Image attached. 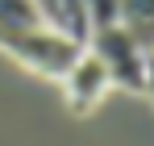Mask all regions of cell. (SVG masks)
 Segmentation results:
<instances>
[{
    "label": "cell",
    "instance_id": "obj_1",
    "mask_svg": "<svg viewBox=\"0 0 154 146\" xmlns=\"http://www.w3.org/2000/svg\"><path fill=\"white\" fill-rule=\"evenodd\" d=\"M0 50L8 59H17L21 67L46 75V79H63L88 46L75 42L71 33H63V29L38 25V29H21V33H0Z\"/></svg>",
    "mask_w": 154,
    "mask_h": 146
},
{
    "label": "cell",
    "instance_id": "obj_2",
    "mask_svg": "<svg viewBox=\"0 0 154 146\" xmlns=\"http://www.w3.org/2000/svg\"><path fill=\"white\" fill-rule=\"evenodd\" d=\"M88 54L100 59V67L108 71V84H121L129 92H142L146 88V50L125 33V25L96 29L88 38Z\"/></svg>",
    "mask_w": 154,
    "mask_h": 146
},
{
    "label": "cell",
    "instance_id": "obj_3",
    "mask_svg": "<svg viewBox=\"0 0 154 146\" xmlns=\"http://www.w3.org/2000/svg\"><path fill=\"white\" fill-rule=\"evenodd\" d=\"M63 88H67V104H71V113H92L112 84H108V71L100 67V59H92V54L83 50L79 63L63 75Z\"/></svg>",
    "mask_w": 154,
    "mask_h": 146
},
{
    "label": "cell",
    "instance_id": "obj_4",
    "mask_svg": "<svg viewBox=\"0 0 154 146\" xmlns=\"http://www.w3.org/2000/svg\"><path fill=\"white\" fill-rule=\"evenodd\" d=\"M117 25H125L129 38L154 54V0H117Z\"/></svg>",
    "mask_w": 154,
    "mask_h": 146
},
{
    "label": "cell",
    "instance_id": "obj_5",
    "mask_svg": "<svg viewBox=\"0 0 154 146\" xmlns=\"http://www.w3.org/2000/svg\"><path fill=\"white\" fill-rule=\"evenodd\" d=\"M38 25H46V17L33 0H0V33H21Z\"/></svg>",
    "mask_w": 154,
    "mask_h": 146
},
{
    "label": "cell",
    "instance_id": "obj_6",
    "mask_svg": "<svg viewBox=\"0 0 154 146\" xmlns=\"http://www.w3.org/2000/svg\"><path fill=\"white\" fill-rule=\"evenodd\" d=\"M83 8H88V25H92V33L117 25V0H83Z\"/></svg>",
    "mask_w": 154,
    "mask_h": 146
},
{
    "label": "cell",
    "instance_id": "obj_7",
    "mask_svg": "<svg viewBox=\"0 0 154 146\" xmlns=\"http://www.w3.org/2000/svg\"><path fill=\"white\" fill-rule=\"evenodd\" d=\"M142 92L154 100V54H146V88H142Z\"/></svg>",
    "mask_w": 154,
    "mask_h": 146
},
{
    "label": "cell",
    "instance_id": "obj_8",
    "mask_svg": "<svg viewBox=\"0 0 154 146\" xmlns=\"http://www.w3.org/2000/svg\"><path fill=\"white\" fill-rule=\"evenodd\" d=\"M38 8H42V17H46V25H50V17H54V0H33Z\"/></svg>",
    "mask_w": 154,
    "mask_h": 146
}]
</instances>
